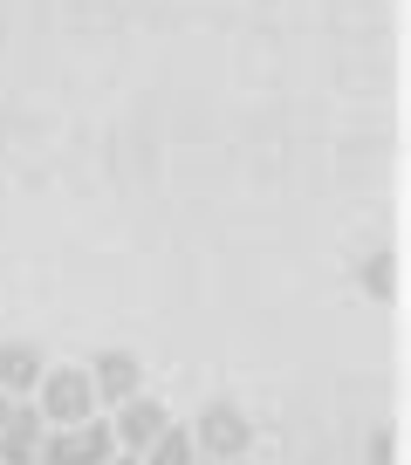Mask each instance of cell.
Returning a JSON list of instances; mask_svg holds the SVG:
<instances>
[{"label":"cell","instance_id":"cell-1","mask_svg":"<svg viewBox=\"0 0 411 465\" xmlns=\"http://www.w3.org/2000/svg\"><path fill=\"white\" fill-rule=\"evenodd\" d=\"M35 411H42V424H83L96 418V391H89V370H42V383H35Z\"/></svg>","mask_w":411,"mask_h":465},{"label":"cell","instance_id":"cell-2","mask_svg":"<svg viewBox=\"0 0 411 465\" xmlns=\"http://www.w3.org/2000/svg\"><path fill=\"white\" fill-rule=\"evenodd\" d=\"M247 445H254V431H247V418H240L234 404H206V418L192 424V451H206L213 465L247 459Z\"/></svg>","mask_w":411,"mask_h":465},{"label":"cell","instance_id":"cell-3","mask_svg":"<svg viewBox=\"0 0 411 465\" xmlns=\"http://www.w3.org/2000/svg\"><path fill=\"white\" fill-rule=\"evenodd\" d=\"M165 424H172V418H165V404L137 391V397H124V404H117V418H110V438H117V451H151V438H158Z\"/></svg>","mask_w":411,"mask_h":465},{"label":"cell","instance_id":"cell-4","mask_svg":"<svg viewBox=\"0 0 411 465\" xmlns=\"http://www.w3.org/2000/svg\"><path fill=\"white\" fill-rule=\"evenodd\" d=\"M89 391H96V404H124V397L145 391V370H137L131 349H103L96 363H89Z\"/></svg>","mask_w":411,"mask_h":465},{"label":"cell","instance_id":"cell-5","mask_svg":"<svg viewBox=\"0 0 411 465\" xmlns=\"http://www.w3.org/2000/svg\"><path fill=\"white\" fill-rule=\"evenodd\" d=\"M42 411L35 404H15L7 411V424H0V465H35V451H42Z\"/></svg>","mask_w":411,"mask_h":465},{"label":"cell","instance_id":"cell-6","mask_svg":"<svg viewBox=\"0 0 411 465\" xmlns=\"http://www.w3.org/2000/svg\"><path fill=\"white\" fill-rule=\"evenodd\" d=\"M42 349L35 342H0V397H35V383H42Z\"/></svg>","mask_w":411,"mask_h":465},{"label":"cell","instance_id":"cell-7","mask_svg":"<svg viewBox=\"0 0 411 465\" xmlns=\"http://www.w3.org/2000/svg\"><path fill=\"white\" fill-rule=\"evenodd\" d=\"M151 465H199V451H192V431H185V424H165V431L151 438Z\"/></svg>","mask_w":411,"mask_h":465},{"label":"cell","instance_id":"cell-8","mask_svg":"<svg viewBox=\"0 0 411 465\" xmlns=\"http://www.w3.org/2000/svg\"><path fill=\"white\" fill-rule=\"evenodd\" d=\"M364 281H370V294H377V302H391V253H377V261L364 267Z\"/></svg>","mask_w":411,"mask_h":465},{"label":"cell","instance_id":"cell-9","mask_svg":"<svg viewBox=\"0 0 411 465\" xmlns=\"http://www.w3.org/2000/svg\"><path fill=\"white\" fill-rule=\"evenodd\" d=\"M103 465H137V451H110V459H103Z\"/></svg>","mask_w":411,"mask_h":465},{"label":"cell","instance_id":"cell-10","mask_svg":"<svg viewBox=\"0 0 411 465\" xmlns=\"http://www.w3.org/2000/svg\"><path fill=\"white\" fill-rule=\"evenodd\" d=\"M7 411H15V397H0V424H7Z\"/></svg>","mask_w":411,"mask_h":465},{"label":"cell","instance_id":"cell-11","mask_svg":"<svg viewBox=\"0 0 411 465\" xmlns=\"http://www.w3.org/2000/svg\"><path fill=\"white\" fill-rule=\"evenodd\" d=\"M234 465H247V459H234Z\"/></svg>","mask_w":411,"mask_h":465}]
</instances>
